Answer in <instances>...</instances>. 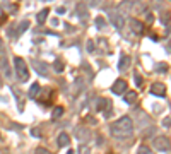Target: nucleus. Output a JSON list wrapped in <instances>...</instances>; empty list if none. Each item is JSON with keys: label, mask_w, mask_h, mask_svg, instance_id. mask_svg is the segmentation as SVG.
I'll return each instance as SVG.
<instances>
[{"label": "nucleus", "mask_w": 171, "mask_h": 154, "mask_svg": "<svg viewBox=\"0 0 171 154\" xmlns=\"http://www.w3.org/2000/svg\"><path fill=\"white\" fill-rule=\"evenodd\" d=\"M134 134V122L130 117H122L111 123V135L117 139H128Z\"/></svg>", "instance_id": "f257e3e1"}, {"label": "nucleus", "mask_w": 171, "mask_h": 154, "mask_svg": "<svg viewBox=\"0 0 171 154\" xmlns=\"http://www.w3.org/2000/svg\"><path fill=\"white\" fill-rule=\"evenodd\" d=\"M14 65H16V74H17V77H19V80H21V82H26V80L29 79V70H27V65H26V62H24V58L16 57V58H14Z\"/></svg>", "instance_id": "f03ea898"}, {"label": "nucleus", "mask_w": 171, "mask_h": 154, "mask_svg": "<svg viewBox=\"0 0 171 154\" xmlns=\"http://www.w3.org/2000/svg\"><path fill=\"white\" fill-rule=\"evenodd\" d=\"M152 144H154V147L157 149V151H169V147H171L169 139L164 137V135H157V137H154Z\"/></svg>", "instance_id": "7ed1b4c3"}, {"label": "nucleus", "mask_w": 171, "mask_h": 154, "mask_svg": "<svg viewBox=\"0 0 171 154\" xmlns=\"http://www.w3.org/2000/svg\"><path fill=\"white\" fill-rule=\"evenodd\" d=\"M92 137V132H91V128H86V127H79L77 130H75V139L79 140V142L86 144V142H89Z\"/></svg>", "instance_id": "20e7f679"}, {"label": "nucleus", "mask_w": 171, "mask_h": 154, "mask_svg": "<svg viewBox=\"0 0 171 154\" xmlns=\"http://www.w3.org/2000/svg\"><path fill=\"white\" fill-rule=\"evenodd\" d=\"M128 84H127V80H123V79H117L115 80V84H113L111 91L115 93V94H123L125 91H127Z\"/></svg>", "instance_id": "39448f33"}, {"label": "nucleus", "mask_w": 171, "mask_h": 154, "mask_svg": "<svg viewBox=\"0 0 171 154\" xmlns=\"http://www.w3.org/2000/svg\"><path fill=\"white\" fill-rule=\"evenodd\" d=\"M33 67L39 75H48V65L39 62V60H33Z\"/></svg>", "instance_id": "423d86ee"}, {"label": "nucleus", "mask_w": 171, "mask_h": 154, "mask_svg": "<svg viewBox=\"0 0 171 154\" xmlns=\"http://www.w3.org/2000/svg\"><path fill=\"white\" fill-rule=\"evenodd\" d=\"M151 93H152L154 96L164 98V96H166V87H164V84H161V82H156V84H152V87H151Z\"/></svg>", "instance_id": "0eeeda50"}, {"label": "nucleus", "mask_w": 171, "mask_h": 154, "mask_svg": "<svg viewBox=\"0 0 171 154\" xmlns=\"http://www.w3.org/2000/svg\"><path fill=\"white\" fill-rule=\"evenodd\" d=\"M99 103H98V112H103V113H110L111 112V101L110 99H98Z\"/></svg>", "instance_id": "6e6552de"}, {"label": "nucleus", "mask_w": 171, "mask_h": 154, "mask_svg": "<svg viewBox=\"0 0 171 154\" xmlns=\"http://www.w3.org/2000/svg\"><path fill=\"white\" fill-rule=\"evenodd\" d=\"M110 16L113 17L111 21H113V24H115V26L118 27V29H122L123 27V17H122V14H120V12H110Z\"/></svg>", "instance_id": "1a4fd4ad"}, {"label": "nucleus", "mask_w": 171, "mask_h": 154, "mask_svg": "<svg viewBox=\"0 0 171 154\" xmlns=\"http://www.w3.org/2000/svg\"><path fill=\"white\" fill-rule=\"evenodd\" d=\"M137 99H139V94H137L135 91H128L127 94H125V98H123V101H125V103H128V105H134V103H137Z\"/></svg>", "instance_id": "9d476101"}, {"label": "nucleus", "mask_w": 171, "mask_h": 154, "mask_svg": "<svg viewBox=\"0 0 171 154\" xmlns=\"http://www.w3.org/2000/svg\"><path fill=\"white\" fill-rule=\"evenodd\" d=\"M69 144H70V135L65 134V132H62L58 135V146L60 147H69Z\"/></svg>", "instance_id": "9b49d317"}, {"label": "nucleus", "mask_w": 171, "mask_h": 154, "mask_svg": "<svg viewBox=\"0 0 171 154\" xmlns=\"http://www.w3.org/2000/svg\"><path fill=\"white\" fill-rule=\"evenodd\" d=\"M130 26H132L134 33H137V34H140V33L144 31V24L140 21H137V19H130Z\"/></svg>", "instance_id": "f8f14e48"}, {"label": "nucleus", "mask_w": 171, "mask_h": 154, "mask_svg": "<svg viewBox=\"0 0 171 154\" xmlns=\"http://www.w3.org/2000/svg\"><path fill=\"white\" fill-rule=\"evenodd\" d=\"M128 64H130V57L122 55V58H120V62H118V69H120V70H125L128 67Z\"/></svg>", "instance_id": "ddd939ff"}, {"label": "nucleus", "mask_w": 171, "mask_h": 154, "mask_svg": "<svg viewBox=\"0 0 171 154\" xmlns=\"http://www.w3.org/2000/svg\"><path fill=\"white\" fill-rule=\"evenodd\" d=\"M48 14H50V11H48V9H43L41 12H38V16H36V21L39 22V24H43V22L46 21V17H48Z\"/></svg>", "instance_id": "4468645a"}, {"label": "nucleus", "mask_w": 171, "mask_h": 154, "mask_svg": "<svg viewBox=\"0 0 171 154\" xmlns=\"http://www.w3.org/2000/svg\"><path fill=\"white\" fill-rule=\"evenodd\" d=\"M41 91V86L38 84V82H34V84L29 87V98H34V96H38V93Z\"/></svg>", "instance_id": "2eb2a0df"}, {"label": "nucleus", "mask_w": 171, "mask_h": 154, "mask_svg": "<svg viewBox=\"0 0 171 154\" xmlns=\"http://www.w3.org/2000/svg\"><path fill=\"white\" fill-rule=\"evenodd\" d=\"M0 69L4 70V72H5V75L7 77H11V70H9V65H7V62H5V58H2V57H0Z\"/></svg>", "instance_id": "dca6fc26"}, {"label": "nucleus", "mask_w": 171, "mask_h": 154, "mask_svg": "<svg viewBox=\"0 0 171 154\" xmlns=\"http://www.w3.org/2000/svg\"><path fill=\"white\" fill-rule=\"evenodd\" d=\"M137 154H154V151L151 147H147V146H140L139 151H137Z\"/></svg>", "instance_id": "f3484780"}, {"label": "nucleus", "mask_w": 171, "mask_h": 154, "mask_svg": "<svg viewBox=\"0 0 171 154\" xmlns=\"http://www.w3.org/2000/svg\"><path fill=\"white\" fill-rule=\"evenodd\" d=\"M53 69L57 70V72H62V70L65 69L64 62H62V60H55V62H53Z\"/></svg>", "instance_id": "a211bd4d"}, {"label": "nucleus", "mask_w": 171, "mask_h": 154, "mask_svg": "<svg viewBox=\"0 0 171 154\" xmlns=\"http://www.w3.org/2000/svg\"><path fill=\"white\" fill-rule=\"evenodd\" d=\"M64 115V108L62 106H55L53 108V118H60Z\"/></svg>", "instance_id": "6ab92c4d"}, {"label": "nucleus", "mask_w": 171, "mask_h": 154, "mask_svg": "<svg viewBox=\"0 0 171 154\" xmlns=\"http://www.w3.org/2000/svg\"><path fill=\"white\" fill-rule=\"evenodd\" d=\"M156 70L161 72V74H164V72H168V65H166V64H157V65H156Z\"/></svg>", "instance_id": "aec40b11"}, {"label": "nucleus", "mask_w": 171, "mask_h": 154, "mask_svg": "<svg viewBox=\"0 0 171 154\" xmlns=\"http://www.w3.org/2000/svg\"><path fill=\"white\" fill-rule=\"evenodd\" d=\"M79 154H91V149L87 147L86 144H80V147H79Z\"/></svg>", "instance_id": "412c9836"}, {"label": "nucleus", "mask_w": 171, "mask_h": 154, "mask_svg": "<svg viewBox=\"0 0 171 154\" xmlns=\"http://www.w3.org/2000/svg\"><path fill=\"white\" fill-rule=\"evenodd\" d=\"M34 154H51L46 147H36V151H34Z\"/></svg>", "instance_id": "4be33fe9"}, {"label": "nucleus", "mask_w": 171, "mask_h": 154, "mask_svg": "<svg viewBox=\"0 0 171 154\" xmlns=\"http://www.w3.org/2000/svg\"><path fill=\"white\" fill-rule=\"evenodd\" d=\"M27 27H29V22H27V21H24L22 24H19V33H24V31L27 29Z\"/></svg>", "instance_id": "5701e85b"}, {"label": "nucleus", "mask_w": 171, "mask_h": 154, "mask_svg": "<svg viewBox=\"0 0 171 154\" xmlns=\"http://www.w3.org/2000/svg\"><path fill=\"white\" fill-rule=\"evenodd\" d=\"M5 19H7V16H5V12H4V9L0 7V26L5 22Z\"/></svg>", "instance_id": "b1692460"}, {"label": "nucleus", "mask_w": 171, "mask_h": 154, "mask_svg": "<svg viewBox=\"0 0 171 154\" xmlns=\"http://www.w3.org/2000/svg\"><path fill=\"white\" fill-rule=\"evenodd\" d=\"M169 12H164V14H163V19H161V21H163V24H168V22H169Z\"/></svg>", "instance_id": "393cba45"}, {"label": "nucleus", "mask_w": 171, "mask_h": 154, "mask_svg": "<svg viewBox=\"0 0 171 154\" xmlns=\"http://www.w3.org/2000/svg\"><path fill=\"white\" fill-rule=\"evenodd\" d=\"M96 26L99 27V29L104 27V19H103V17H98V19H96Z\"/></svg>", "instance_id": "a878e982"}, {"label": "nucleus", "mask_w": 171, "mask_h": 154, "mask_svg": "<svg viewBox=\"0 0 171 154\" xmlns=\"http://www.w3.org/2000/svg\"><path fill=\"white\" fill-rule=\"evenodd\" d=\"M87 52H94V41H92V39L87 41Z\"/></svg>", "instance_id": "bb28decb"}, {"label": "nucleus", "mask_w": 171, "mask_h": 154, "mask_svg": "<svg viewBox=\"0 0 171 154\" xmlns=\"http://www.w3.org/2000/svg\"><path fill=\"white\" fill-rule=\"evenodd\" d=\"M31 135L33 137H41V132H39L38 128H31Z\"/></svg>", "instance_id": "cd10ccee"}, {"label": "nucleus", "mask_w": 171, "mask_h": 154, "mask_svg": "<svg viewBox=\"0 0 171 154\" xmlns=\"http://www.w3.org/2000/svg\"><path fill=\"white\" fill-rule=\"evenodd\" d=\"M145 21H147V24H152V22H154V16H152V14H147V19H145Z\"/></svg>", "instance_id": "c85d7f7f"}, {"label": "nucleus", "mask_w": 171, "mask_h": 154, "mask_svg": "<svg viewBox=\"0 0 171 154\" xmlns=\"http://www.w3.org/2000/svg\"><path fill=\"white\" fill-rule=\"evenodd\" d=\"M135 84H137V86L142 84V79H140V75H139V74H135Z\"/></svg>", "instance_id": "c756f323"}, {"label": "nucleus", "mask_w": 171, "mask_h": 154, "mask_svg": "<svg viewBox=\"0 0 171 154\" xmlns=\"http://www.w3.org/2000/svg\"><path fill=\"white\" fill-rule=\"evenodd\" d=\"M57 12H58V14H65V9L64 7H60V9H57Z\"/></svg>", "instance_id": "7c9ffc66"}, {"label": "nucleus", "mask_w": 171, "mask_h": 154, "mask_svg": "<svg viewBox=\"0 0 171 154\" xmlns=\"http://www.w3.org/2000/svg\"><path fill=\"white\" fill-rule=\"evenodd\" d=\"M67 154H74V151H69V152H67Z\"/></svg>", "instance_id": "2f4dec72"}, {"label": "nucleus", "mask_w": 171, "mask_h": 154, "mask_svg": "<svg viewBox=\"0 0 171 154\" xmlns=\"http://www.w3.org/2000/svg\"><path fill=\"white\" fill-rule=\"evenodd\" d=\"M0 48H2V41H0Z\"/></svg>", "instance_id": "473e14b6"}, {"label": "nucleus", "mask_w": 171, "mask_h": 154, "mask_svg": "<svg viewBox=\"0 0 171 154\" xmlns=\"http://www.w3.org/2000/svg\"><path fill=\"white\" fill-rule=\"evenodd\" d=\"M169 46H171V45H169Z\"/></svg>", "instance_id": "72a5a7b5"}]
</instances>
